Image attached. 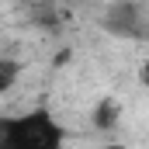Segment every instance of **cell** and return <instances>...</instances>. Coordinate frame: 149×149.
<instances>
[{
	"mask_svg": "<svg viewBox=\"0 0 149 149\" xmlns=\"http://www.w3.org/2000/svg\"><path fill=\"white\" fill-rule=\"evenodd\" d=\"M97 149H128L125 142H104V146H97Z\"/></svg>",
	"mask_w": 149,
	"mask_h": 149,
	"instance_id": "cell-7",
	"label": "cell"
},
{
	"mask_svg": "<svg viewBox=\"0 0 149 149\" xmlns=\"http://www.w3.org/2000/svg\"><path fill=\"white\" fill-rule=\"evenodd\" d=\"M90 125H94L97 132H114V128L121 125V104H118L114 97H101V101L94 104V111H90Z\"/></svg>",
	"mask_w": 149,
	"mask_h": 149,
	"instance_id": "cell-3",
	"label": "cell"
},
{
	"mask_svg": "<svg viewBox=\"0 0 149 149\" xmlns=\"http://www.w3.org/2000/svg\"><path fill=\"white\" fill-rule=\"evenodd\" d=\"M17 76H21V66L14 59H0V94H7L17 83Z\"/></svg>",
	"mask_w": 149,
	"mask_h": 149,
	"instance_id": "cell-4",
	"label": "cell"
},
{
	"mask_svg": "<svg viewBox=\"0 0 149 149\" xmlns=\"http://www.w3.org/2000/svg\"><path fill=\"white\" fill-rule=\"evenodd\" d=\"M139 83H142V87H149V59L139 66Z\"/></svg>",
	"mask_w": 149,
	"mask_h": 149,
	"instance_id": "cell-5",
	"label": "cell"
},
{
	"mask_svg": "<svg viewBox=\"0 0 149 149\" xmlns=\"http://www.w3.org/2000/svg\"><path fill=\"white\" fill-rule=\"evenodd\" d=\"M104 28L114 31V35H135V28H139V3L118 0L108 10V17H104Z\"/></svg>",
	"mask_w": 149,
	"mask_h": 149,
	"instance_id": "cell-2",
	"label": "cell"
},
{
	"mask_svg": "<svg viewBox=\"0 0 149 149\" xmlns=\"http://www.w3.org/2000/svg\"><path fill=\"white\" fill-rule=\"evenodd\" d=\"M63 142H66V128L49 108L7 114L3 149H63Z\"/></svg>",
	"mask_w": 149,
	"mask_h": 149,
	"instance_id": "cell-1",
	"label": "cell"
},
{
	"mask_svg": "<svg viewBox=\"0 0 149 149\" xmlns=\"http://www.w3.org/2000/svg\"><path fill=\"white\" fill-rule=\"evenodd\" d=\"M3 135H7V114H0V149H3Z\"/></svg>",
	"mask_w": 149,
	"mask_h": 149,
	"instance_id": "cell-6",
	"label": "cell"
}]
</instances>
